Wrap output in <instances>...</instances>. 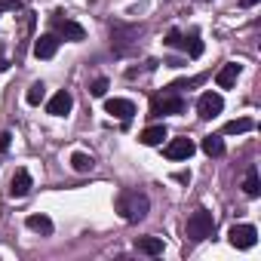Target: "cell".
I'll return each mask as SVG.
<instances>
[{"instance_id": "9c48e42d", "label": "cell", "mask_w": 261, "mask_h": 261, "mask_svg": "<svg viewBox=\"0 0 261 261\" xmlns=\"http://www.w3.org/2000/svg\"><path fill=\"white\" fill-rule=\"evenodd\" d=\"M71 108H74V95H71L68 89H59V92L46 101V114H53V117H65V114H71Z\"/></svg>"}, {"instance_id": "277c9868", "label": "cell", "mask_w": 261, "mask_h": 261, "mask_svg": "<svg viewBox=\"0 0 261 261\" xmlns=\"http://www.w3.org/2000/svg\"><path fill=\"white\" fill-rule=\"evenodd\" d=\"M188 101L181 98V92L175 89H163L160 95L151 98V117H163V114H185Z\"/></svg>"}, {"instance_id": "603a6c76", "label": "cell", "mask_w": 261, "mask_h": 261, "mask_svg": "<svg viewBox=\"0 0 261 261\" xmlns=\"http://www.w3.org/2000/svg\"><path fill=\"white\" fill-rule=\"evenodd\" d=\"M108 92V77H95L92 83H89V95H95V98H101Z\"/></svg>"}, {"instance_id": "5b68a950", "label": "cell", "mask_w": 261, "mask_h": 261, "mask_svg": "<svg viewBox=\"0 0 261 261\" xmlns=\"http://www.w3.org/2000/svg\"><path fill=\"white\" fill-rule=\"evenodd\" d=\"M49 28H53V34H56L59 40H71V43H80V40L86 37L83 25H77V22H74V19H68L65 13H53V16H49Z\"/></svg>"}, {"instance_id": "83f0119b", "label": "cell", "mask_w": 261, "mask_h": 261, "mask_svg": "<svg viewBox=\"0 0 261 261\" xmlns=\"http://www.w3.org/2000/svg\"><path fill=\"white\" fill-rule=\"evenodd\" d=\"M10 68V62H7V56H4V43H0V71H7Z\"/></svg>"}, {"instance_id": "ffe728a7", "label": "cell", "mask_w": 261, "mask_h": 261, "mask_svg": "<svg viewBox=\"0 0 261 261\" xmlns=\"http://www.w3.org/2000/svg\"><path fill=\"white\" fill-rule=\"evenodd\" d=\"M71 166H74V172H92L95 160H92L89 154H83V151H74V154H71Z\"/></svg>"}, {"instance_id": "d4e9b609", "label": "cell", "mask_w": 261, "mask_h": 261, "mask_svg": "<svg viewBox=\"0 0 261 261\" xmlns=\"http://www.w3.org/2000/svg\"><path fill=\"white\" fill-rule=\"evenodd\" d=\"M166 46H181V34L178 31H169L166 34Z\"/></svg>"}, {"instance_id": "8992f818", "label": "cell", "mask_w": 261, "mask_h": 261, "mask_svg": "<svg viewBox=\"0 0 261 261\" xmlns=\"http://www.w3.org/2000/svg\"><path fill=\"white\" fill-rule=\"evenodd\" d=\"M227 243H230L233 249H252V246L258 243L255 224H233V227L227 230Z\"/></svg>"}, {"instance_id": "7a4b0ae2", "label": "cell", "mask_w": 261, "mask_h": 261, "mask_svg": "<svg viewBox=\"0 0 261 261\" xmlns=\"http://www.w3.org/2000/svg\"><path fill=\"white\" fill-rule=\"evenodd\" d=\"M142 28L139 25H126V22H111V49L117 56H129L139 46Z\"/></svg>"}, {"instance_id": "9a60e30c", "label": "cell", "mask_w": 261, "mask_h": 261, "mask_svg": "<svg viewBox=\"0 0 261 261\" xmlns=\"http://www.w3.org/2000/svg\"><path fill=\"white\" fill-rule=\"evenodd\" d=\"M25 227L28 230H34V233H43V237H49L56 227H53V218H46V215H28L25 218Z\"/></svg>"}, {"instance_id": "2e32d148", "label": "cell", "mask_w": 261, "mask_h": 261, "mask_svg": "<svg viewBox=\"0 0 261 261\" xmlns=\"http://www.w3.org/2000/svg\"><path fill=\"white\" fill-rule=\"evenodd\" d=\"M252 129H255V120L252 117H240V120L224 123V136H243V133H252Z\"/></svg>"}, {"instance_id": "7c38bea8", "label": "cell", "mask_w": 261, "mask_h": 261, "mask_svg": "<svg viewBox=\"0 0 261 261\" xmlns=\"http://www.w3.org/2000/svg\"><path fill=\"white\" fill-rule=\"evenodd\" d=\"M59 43H62V40H59L53 31H49V34H40V37L34 40V56H37V59H53L56 49H59Z\"/></svg>"}, {"instance_id": "e0dca14e", "label": "cell", "mask_w": 261, "mask_h": 261, "mask_svg": "<svg viewBox=\"0 0 261 261\" xmlns=\"http://www.w3.org/2000/svg\"><path fill=\"white\" fill-rule=\"evenodd\" d=\"M136 249L145 252V255H163V240L160 237H139L136 240Z\"/></svg>"}, {"instance_id": "30bf717a", "label": "cell", "mask_w": 261, "mask_h": 261, "mask_svg": "<svg viewBox=\"0 0 261 261\" xmlns=\"http://www.w3.org/2000/svg\"><path fill=\"white\" fill-rule=\"evenodd\" d=\"M197 151V145L185 136V139H172L166 148H163V154H166V160H188L191 154Z\"/></svg>"}, {"instance_id": "d6986e66", "label": "cell", "mask_w": 261, "mask_h": 261, "mask_svg": "<svg viewBox=\"0 0 261 261\" xmlns=\"http://www.w3.org/2000/svg\"><path fill=\"white\" fill-rule=\"evenodd\" d=\"M243 191H246V197H258V194H261V181H258V169H255V166H249V169H246Z\"/></svg>"}, {"instance_id": "ac0fdd59", "label": "cell", "mask_w": 261, "mask_h": 261, "mask_svg": "<svg viewBox=\"0 0 261 261\" xmlns=\"http://www.w3.org/2000/svg\"><path fill=\"white\" fill-rule=\"evenodd\" d=\"M181 49L188 53V59H200V56H203V40H200V34L181 37Z\"/></svg>"}, {"instance_id": "4fadbf2b", "label": "cell", "mask_w": 261, "mask_h": 261, "mask_svg": "<svg viewBox=\"0 0 261 261\" xmlns=\"http://www.w3.org/2000/svg\"><path fill=\"white\" fill-rule=\"evenodd\" d=\"M243 74V65H237V62H227L218 74H215V83H218V89H230L233 83H237V77Z\"/></svg>"}, {"instance_id": "3957f363", "label": "cell", "mask_w": 261, "mask_h": 261, "mask_svg": "<svg viewBox=\"0 0 261 261\" xmlns=\"http://www.w3.org/2000/svg\"><path fill=\"white\" fill-rule=\"evenodd\" d=\"M212 230H215V215L209 209H197L188 218V227H185V233H188L191 243H203L206 237H212Z\"/></svg>"}, {"instance_id": "ba28073f", "label": "cell", "mask_w": 261, "mask_h": 261, "mask_svg": "<svg viewBox=\"0 0 261 261\" xmlns=\"http://www.w3.org/2000/svg\"><path fill=\"white\" fill-rule=\"evenodd\" d=\"M105 111H108L111 117L123 120V123H129V120L136 117V105L129 101V98H108V101H105Z\"/></svg>"}, {"instance_id": "52a82bcc", "label": "cell", "mask_w": 261, "mask_h": 261, "mask_svg": "<svg viewBox=\"0 0 261 261\" xmlns=\"http://www.w3.org/2000/svg\"><path fill=\"white\" fill-rule=\"evenodd\" d=\"M224 111V98L218 95V92H203L200 98H197V114H200V120H212V117H218Z\"/></svg>"}, {"instance_id": "44dd1931", "label": "cell", "mask_w": 261, "mask_h": 261, "mask_svg": "<svg viewBox=\"0 0 261 261\" xmlns=\"http://www.w3.org/2000/svg\"><path fill=\"white\" fill-rule=\"evenodd\" d=\"M203 151H206L209 157H221V154H224V142H221V136H206V139H203Z\"/></svg>"}, {"instance_id": "6da1fadb", "label": "cell", "mask_w": 261, "mask_h": 261, "mask_svg": "<svg viewBox=\"0 0 261 261\" xmlns=\"http://www.w3.org/2000/svg\"><path fill=\"white\" fill-rule=\"evenodd\" d=\"M148 209H151V200H148V194H142V191H120V197H117V212L123 215V221H142L145 215H148Z\"/></svg>"}, {"instance_id": "cb8c5ba5", "label": "cell", "mask_w": 261, "mask_h": 261, "mask_svg": "<svg viewBox=\"0 0 261 261\" xmlns=\"http://www.w3.org/2000/svg\"><path fill=\"white\" fill-rule=\"evenodd\" d=\"M16 10H22L19 0H0V16H4V13H16Z\"/></svg>"}, {"instance_id": "f1b7e54d", "label": "cell", "mask_w": 261, "mask_h": 261, "mask_svg": "<svg viewBox=\"0 0 261 261\" xmlns=\"http://www.w3.org/2000/svg\"><path fill=\"white\" fill-rule=\"evenodd\" d=\"M255 4H258V0H240V7H246V10H249V7H255Z\"/></svg>"}, {"instance_id": "8fae6325", "label": "cell", "mask_w": 261, "mask_h": 261, "mask_svg": "<svg viewBox=\"0 0 261 261\" xmlns=\"http://www.w3.org/2000/svg\"><path fill=\"white\" fill-rule=\"evenodd\" d=\"M31 188H34L31 172H28V169H16V175H13V181H10V197L22 200V197H28V194H31Z\"/></svg>"}, {"instance_id": "484cf974", "label": "cell", "mask_w": 261, "mask_h": 261, "mask_svg": "<svg viewBox=\"0 0 261 261\" xmlns=\"http://www.w3.org/2000/svg\"><path fill=\"white\" fill-rule=\"evenodd\" d=\"M172 178H175L178 185H188V181H191V172H188V169H181V172H175Z\"/></svg>"}, {"instance_id": "7402d4cb", "label": "cell", "mask_w": 261, "mask_h": 261, "mask_svg": "<svg viewBox=\"0 0 261 261\" xmlns=\"http://www.w3.org/2000/svg\"><path fill=\"white\" fill-rule=\"evenodd\" d=\"M43 98H46V86L43 83H31V89L25 92V101L28 105H40Z\"/></svg>"}, {"instance_id": "4316f807", "label": "cell", "mask_w": 261, "mask_h": 261, "mask_svg": "<svg viewBox=\"0 0 261 261\" xmlns=\"http://www.w3.org/2000/svg\"><path fill=\"white\" fill-rule=\"evenodd\" d=\"M10 139H13L10 133H4V136H0V154H7V151H10Z\"/></svg>"}, {"instance_id": "5bb4252c", "label": "cell", "mask_w": 261, "mask_h": 261, "mask_svg": "<svg viewBox=\"0 0 261 261\" xmlns=\"http://www.w3.org/2000/svg\"><path fill=\"white\" fill-rule=\"evenodd\" d=\"M169 133H166V126L163 123H157V126H148L145 133L139 136V142L142 145H148V148H157V145H163V139H166Z\"/></svg>"}]
</instances>
